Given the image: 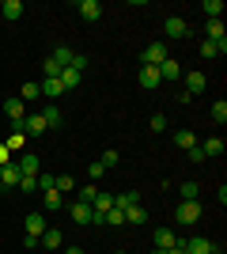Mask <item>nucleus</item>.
Here are the masks:
<instances>
[{
  "instance_id": "39448f33",
  "label": "nucleus",
  "mask_w": 227,
  "mask_h": 254,
  "mask_svg": "<svg viewBox=\"0 0 227 254\" xmlns=\"http://www.w3.org/2000/svg\"><path fill=\"white\" fill-rule=\"evenodd\" d=\"M182 76H185V95H189V99L201 95V91L208 87V76L205 72H182Z\"/></svg>"
},
{
  "instance_id": "72a5a7b5",
  "label": "nucleus",
  "mask_w": 227,
  "mask_h": 254,
  "mask_svg": "<svg viewBox=\"0 0 227 254\" xmlns=\"http://www.w3.org/2000/svg\"><path fill=\"white\" fill-rule=\"evenodd\" d=\"M197 193H201L197 182H182V201H197Z\"/></svg>"
},
{
  "instance_id": "37998d69",
  "label": "nucleus",
  "mask_w": 227,
  "mask_h": 254,
  "mask_svg": "<svg viewBox=\"0 0 227 254\" xmlns=\"http://www.w3.org/2000/svg\"><path fill=\"white\" fill-rule=\"evenodd\" d=\"M189 159H193V163H205V152H201V144H197V148H189Z\"/></svg>"
},
{
  "instance_id": "dca6fc26",
  "label": "nucleus",
  "mask_w": 227,
  "mask_h": 254,
  "mask_svg": "<svg viewBox=\"0 0 227 254\" xmlns=\"http://www.w3.org/2000/svg\"><path fill=\"white\" fill-rule=\"evenodd\" d=\"M57 80H61V87H65V91H76V87L84 84V72H76V68H61V76H57Z\"/></svg>"
},
{
  "instance_id": "b1692460",
  "label": "nucleus",
  "mask_w": 227,
  "mask_h": 254,
  "mask_svg": "<svg viewBox=\"0 0 227 254\" xmlns=\"http://www.w3.org/2000/svg\"><path fill=\"white\" fill-rule=\"evenodd\" d=\"M19 99H23V103H34V99H42V87H38V80H27V84L19 87Z\"/></svg>"
},
{
  "instance_id": "c03bdc74",
  "label": "nucleus",
  "mask_w": 227,
  "mask_h": 254,
  "mask_svg": "<svg viewBox=\"0 0 227 254\" xmlns=\"http://www.w3.org/2000/svg\"><path fill=\"white\" fill-rule=\"evenodd\" d=\"M167 254H185V239H174V247H171Z\"/></svg>"
},
{
  "instance_id": "f8f14e48",
  "label": "nucleus",
  "mask_w": 227,
  "mask_h": 254,
  "mask_svg": "<svg viewBox=\"0 0 227 254\" xmlns=\"http://www.w3.org/2000/svg\"><path fill=\"white\" fill-rule=\"evenodd\" d=\"M4 114H8L11 126H19L23 118H27V103H23V99H8V103H4Z\"/></svg>"
},
{
  "instance_id": "09e8293b",
  "label": "nucleus",
  "mask_w": 227,
  "mask_h": 254,
  "mask_svg": "<svg viewBox=\"0 0 227 254\" xmlns=\"http://www.w3.org/2000/svg\"><path fill=\"white\" fill-rule=\"evenodd\" d=\"M114 254H129V251H114Z\"/></svg>"
},
{
  "instance_id": "79ce46f5",
  "label": "nucleus",
  "mask_w": 227,
  "mask_h": 254,
  "mask_svg": "<svg viewBox=\"0 0 227 254\" xmlns=\"http://www.w3.org/2000/svg\"><path fill=\"white\" fill-rule=\"evenodd\" d=\"M87 175H91V179H102V175H106V167H102V163H91V167H87Z\"/></svg>"
},
{
  "instance_id": "423d86ee",
  "label": "nucleus",
  "mask_w": 227,
  "mask_h": 254,
  "mask_svg": "<svg viewBox=\"0 0 227 254\" xmlns=\"http://www.w3.org/2000/svg\"><path fill=\"white\" fill-rule=\"evenodd\" d=\"M15 167H19V175H27V179H34V175H42V163H38V156H34V152H23Z\"/></svg>"
},
{
  "instance_id": "f03ea898",
  "label": "nucleus",
  "mask_w": 227,
  "mask_h": 254,
  "mask_svg": "<svg viewBox=\"0 0 227 254\" xmlns=\"http://www.w3.org/2000/svg\"><path fill=\"white\" fill-rule=\"evenodd\" d=\"M167 57H171V53H167V42H148V46H144V53H140V61L151 64V68H159Z\"/></svg>"
},
{
  "instance_id": "20e7f679",
  "label": "nucleus",
  "mask_w": 227,
  "mask_h": 254,
  "mask_svg": "<svg viewBox=\"0 0 227 254\" xmlns=\"http://www.w3.org/2000/svg\"><path fill=\"white\" fill-rule=\"evenodd\" d=\"M76 11H80V19H84V23H98V19H102V4H98V0H80Z\"/></svg>"
},
{
  "instance_id": "8fccbe9b",
  "label": "nucleus",
  "mask_w": 227,
  "mask_h": 254,
  "mask_svg": "<svg viewBox=\"0 0 227 254\" xmlns=\"http://www.w3.org/2000/svg\"><path fill=\"white\" fill-rule=\"evenodd\" d=\"M212 254H224V251H220V247H216V251H212Z\"/></svg>"
},
{
  "instance_id": "c85d7f7f",
  "label": "nucleus",
  "mask_w": 227,
  "mask_h": 254,
  "mask_svg": "<svg viewBox=\"0 0 227 254\" xmlns=\"http://www.w3.org/2000/svg\"><path fill=\"white\" fill-rule=\"evenodd\" d=\"M95 197H98V186H91V182L76 190V201H84V205H91V201H95Z\"/></svg>"
},
{
  "instance_id": "412c9836",
  "label": "nucleus",
  "mask_w": 227,
  "mask_h": 254,
  "mask_svg": "<svg viewBox=\"0 0 227 254\" xmlns=\"http://www.w3.org/2000/svg\"><path fill=\"white\" fill-rule=\"evenodd\" d=\"M224 137H208L205 144H201V152H205V159H212V156H224Z\"/></svg>"
},
{
  "instance_id": "f3484780",
  "label": "nucleus",
  "mask_w": 227,
  "mask_h": 254,
  "mask_svg": "<svg viewBox=\"0 0 227 254\" xmlns=\"http://www.w3.org/2000/svg\"><path fill=\"white\" fill-rule=\"evenodd\" d=\"M159 80H182V64L174 61V57H167L159 64Z\"/></svg>"
},
{
  "instance_id": "58836bf2",
  "label": "nucleus",
  "mask_w": 227,
  "mask_h": 254,
  "mask_svg": "<svg viewBox=\"0 0 227 254\" xmlns=\"http://www.w3.org/2000/svg\"><path fill=\"white\" fill-rule=\"evenodd\" d=\"M19 190H23V193H34V190H38V175H34V179H27V175H23V179H19Z\"/></svg>"
},
{
  "instance_id": "a18cd8bd",
  "label": "nucleus",
  "mask_w": 227,
  "mask_h": 254,
  "mask_svg": "<svg viewBox=\"0 0 227 254\" xmlns=\"http://www.w3.org/2000/svg\"><path fill=\"white\" fill-rule=\"evenodd\" d=\"M8 156H11V152L4 148V144H0V167H4V163H8Z\"/></svg>"
},
{
  "instance_id": "7c9ffc66",
  "label": "nucleus",
  "mask_w": 227,
  "mask_h": 254,
  "mask_svg": "<svg viewBox=\"0 0 227 254\" xmlns=\"http://www.w3.org/2000/svg\"><path fill=\"white\" fill-rule=\"evenodd\" d=\"M91 209H95V212H110V209H114V193H98L95 201H91Z\"/></svg>"
},
{
  "instance_id": "4c0bfd02",
  "label": "nucleus",
  "mask_w": 227,
  "mask_h": 254,
  "mask_svg": "<svg viewBox=\"0 0 227 254\" xmlns=\"http://www.w3.org/2000/svg\"><path fill=\"white\" fill-rule=\"evenodd\" d=\"M23 144H27V137H23V133H11V137H8V144H4V148H8V152H19Z\"/></svg>"
},
{
  "instance_id": "f704fd0d",
  "label": "nucleus",
  "mask_w": 227,
  "mask_h": 254,
  "mask_svg": "<svg viewBox=\"0 0 227 254\" xmlns=\"http://www.w3.org/2000/svg\"><path fill=\"white\" fill-rule=\"evenodd\" d=\"M45 76H61V64H57L53 57H45V61H42V80H45Z\"/></svg>"
},
{
  "instance_id": "bb28decb",
  "label": "nucleus",
  "mask_w": 227,
  "mask_h": 254,
  "mask_svg": "<svg viewBox=\"0 0 227 254\" xmlns=\"http://www.w3.org/2000/svg\"><path fill=\"white\" fill-rule=\"evenodd\" d=\"M49 57H53V61L61 64V68H68V64H72V57H76V53L68 50V46H53V53H49Z\"/></svg>"
},
{
  "instance_id": "473e14b6",
  "label": "nucleus",
  "mask_w": 227,
  "mask_h": 254,
  "mask_svg": "<svg viewBox=\"0 0 227 254\" xmlns=\"http://www.w3.org/2000/svg\"><path fill=\"white\" fill-rule=\"evenodd\" d=\"M212 122H220V126L227 122V103H224V99H216V103H212Z\"/></svg>"
},
{
  "instance_id": "2eb2a0df",
  "label": "nucleus",
  "mask_w": 227,
  "mask_h": 254,
  "mask_svg": "<svg viewBox=\"0 0 227 254\" xmlns=\"http://www.w3.org/2000/svg\"><path fill=\"white\" fill-rule=\"evenodd\" d=\"M23 228H27V235H34V239H38V235H42L45 228H49V224H45V216H42V212H31V216L23 220Z\"/></svg>"
},
{
  "instance_id": "6e6552de",
  "label": "nucleus",
  "mask_w": 227,
  "mask_h": 254,
  "mask_svg": "<svg viewBox=\"0 0 227 254\" xmlns=\"http://www.w3.org/2000/svg\"><path fill=\"white\" fill-rule=\"evenodd\" d=\"M136 80H140V87H144V91H155V87L163 84V80H159V68H151V64H140Z\"/></svg>"
},
{
  "instance_id": "ddd939ff",
  "label": "nucleus",
  "mask_w": 227,
  "mask_h": 254,
  "mask_svg": "<svg viewBox=\"0 0 227 254\" xmlns=\"http://www.w3.org/2000/svg\"><path fill=\"white\" fill-rule=\"evenodd\" d=\"M42 118H45V129H61V126H65V114H61V106H57V103H45Z\"/></svg>"
},
{
  "instance_id": "0eeeda50",
  "label": "nucleus",
  "mask_w": 227,
  "mask_h": 254,
  "mask_svg": "<svg viewBox=\"0 0 227 254\" xmlns=\"http://www.w3.org/2000/svg\"><path fill=\"white\" fill-rule=\"evenodd\" d=\"M212 251H216V243L205 239V235H189L185 239V254H212Z\"/></svg>"
},
{
  "instance_id": "2f4dec72",
  "label": "nucleus",
  "mask_w": 227,
  "mask_h": 254,
  "mask_svg": "<svg viewBox=\"0 0 227 254\" xmlns=\"http://www.w3.org/2000/svg\"><path fill=\"white\" fill-rule=\"evenodd\" d=\"M57 193H76V179L72 175H57Z\"/></svg>"
},
{
  "instance_id": "cd10ccee",
  "label": "nucleus",
  "mask_w": 227,
  "mask_h": 254,
  "mask_svg": "<svg viewBox=\"0 0 227 254\" xmlns=\"http://www.w3.org/2000/svg\"><path fill=\"white\" fill-rule=\"evenodd\" d=\"M125 224H148V212H144V205H129V209H125Z\"/></svg>"
},
{
  "instance_id": "5701e85b",
  "label": "nucleus",
  "mask_w": 227,
  "mask_h": 254,
  "mask_svg": "<svg viewBox=\"0 0 227 254\" xmlns=\"http://www.w3.org/2000/svg\"><path fill=\"white\" fill-rule=\"evenodd\" d=\"M205 34H208V42H224V38H227V34H224V19H208Z\"/></svg>"
},
{
  "instance_id": "a878e982",
  "label": "nucleus",
  "mask_w": 227,
  "mask_h": 254,
  "mask_svg": "<svg viewBox=\"0 0 227 254\" xmlns=\"http://www.w3.org/2000/svg\"><path fill=\"white\" fill-rule=\"evenodd\" d=\"M174 144H178V148H197V133H189V129H178V133H174Z\"/></svg>"
},
{
  "instance_id": "4468645a",
  "label": "nucleus",
  "mask_w": 227,
  "mask_h": 254,
  "mask_svg": "<svg viewBox=\"0 0 227 254\" xmlns=\"http://www.w3.org/2000/svg\"><path fill=\"white\" fill-rule=\"evenodd\" d=\"M23 0H4V4H0V15H4V19L8 23H15V19H23Z\"/></svg>"
},
{
  "instance_id": "6ab92c4d",
  "label": "nucleus",
  "mask_w": 227,
  "mask_h": 254,
  "mask_svg": "<svg viewBox=\"0 0 227 254\" xmlns=\"http://www.w3.org/2000/svg\"><path fill=\"white\" fill-rule=\"evenodd\" d=\"M72 220L76 224H91V216H95V209H91V205H84V201H72Z\"/></svg>"
},
{
  "instance_id": "c756f323",
  "label": "nucleus",
  "mask_w": 227,
  "mask_h": 254,
  "mask_svg": "<svg viewBox=\"0 0 227 254\" xmlns=\"http://www.w3.org/2000/svg\"><path fill=\"white\" fill-rule=\"evenodd\" d=\"M201 11H205V19H220V15H224V4H220V0H205Z\"/></svg>"
},
{
  "instance_id": "de8ad7c7",
  "label": "nucleus",
  "mask_w": 227,
  "mask_h": 254,
  "mask_svg": "<svg viewBox=\"0 0 227 254\" xmlns=\"http://www.w3.org/2000/svg\"><path fill=\"white\" fill-rule=\"evenodd\" d=\"M151 254H167V251H151Z\"/></svg>"
},
{
  "instance_id": "4be33fe9",
  "label": "nucleus",
  "mask_w": 227,
  "mask_h": 254,
  "mask_svg": "<svg viewBox=\"0 0 227 254\" xmlns=\"http://www.w3.org/2000/svg\"><path fill=\"white\" fill-rule=\"evenodd\" d=\"M129 205H140V193H136V190H129V193H114V209L125 212Z\"/></svg>"
},
{
  "instance_id": "a211bd4d",
  "label": "nucleus",
  "mask_w": 227,
  "mask_h": 254,
  "mask_svg": "<svg viewBox=\"0 0 227 254\" xmlns=\"http://www.w3.org/2000/svg\"><path fill=\"white\" fill-rule=\"evenodd\" d=\"M38 87H42V95H45V99H61V95H65V87H61V80H57V76H45Z\"/></svg>"
},
{
  "instance_id": "49530a36",
  "label": "nucleus",
  "mask_w": 227,
  "mask_h": 254,
  "mask_svg": "<svg viewBox=\"0 0 227 254\" xmlns=\"http://www.w3.org/2000/svg\"><path fill=\"white\" fill-rule=\"evenodd\" d=\"M61 254H84V247H65Z\"/></svg>"
},
{
  "instance_id": "9b49d317",
  "label": "nucleus",
  "mask_w": 227,
  "mask_h": 254,
  "mask_svg": "<svg viewBox=\"0 0 227 254\" xmlns=\"http://www.w3.org/2000/svg\"><path fill=\"white\" fill-rule=\"evenodd\" d=\"M38 243H42L45 251H61V247H65V235H61V228H45V232L38 235Z\"/></svg>"
},
{
  "instance_id": "393cba45",
  "label": "nucleus",
  "mask_w": 227,
  "mask_h": 254,
  "mask_svg": "<svg viewBox=\"0 0 227 254\" xmlns=\"http://www.w3.org/2000/svg\"><path fill=\"white\" fill-rule=\"evenodd\" d=\"M42 205H45L49 212L65 209V193H57V190H45V193H42Z\"/></svg>"
},
{
  "instance_id": "aec40b11",
  "label": "nucleus",
  "mask_w": 227,
  "mask_h": 254,
  "mask_svg": "<svg viewBox=\"0 0 227 254\" xmlns=\"http://www.w3.org/2000/svg\"><path fill=\"white\" fill-rule=\"evenodd\" d=\"M174 239H178V235H174L171 228H155V251H171Z\"/></svg>"
},
{
  "instance_id": "e433bc0d",
  "label": "nucleus",
  "mask_w": 227,
  "mask_h": 254,
  "mask_svg": "<svg viewBox=\"0 0 227 254\" xmlns=\"http://www.w3.org/2000/svg\"><path fill=\"white\" fill-rule=\"evenodd\" d=\"M118 159H121V156H118V148H106V152H102V159H98V163H102V167L110 171V167H114V163H118Z\"/></svg>"
},
{
  "instance_id": "c9c22d12",
  "label": "nucleus",
  "mask_w": 227,
  "mask_h": 254,
  "mask_svg": "<svg viewBox=\"0 0 227 254\" xmlns=\"http://www.w3.org/2000/svg\"><path fill=\"white\" fill-rule=\"evenodd\" d=\"M38 190H57V175H38Z\"/></svg>"
},
{
  "instance_id": "a19ab883",
  "label": "nucleus",
  "mask_w": 227,
  "mask_h": 254,
  "mask_svg": "<svg viewBox=\"0 0 227 254\" xmlns=\"http://www.w3.org/2000/svg\"><path fill=\"white\" fill-rule=\"evenodd\" d=\"M148 126L155 129V133H163V129H167V118H163V114H151V122H148Z\"/></svg>"
},
{
  "instance_id": "ea45409f",
  "label": "nucleus",
  "mask_w": 227,
  "mask_h": 254,
  "mask_svg": "<svg viewBox=\"0 0 227 254\" xmlns=\"http://www.w3.org/2000/svg\"><path fill=\"white\" fill-rule=\"evenodd\" d=\"M106 224H114V228H121V224H125V212H121V209H110V212H106Z\"/></svg>"
},
{
  "instance_id": "7ed1b4c3",
  "label": "nucleus",
  "mask_w": 227,
  "mask_h": 254,
  "mask_svg": "<svg viewBox=\"0 0 227 254\" xmlns=\"http://www.w3.org/2000/svg\"><path fill=\"white\" fill-rule=\"evenodd\" d=\"M174 220L178 224H197L201 220V201H182L174 209Z\"/></svg>"
},
{
  "instance_id": "1a4fd4ad",
  "label": "nucleus",
  "mask_w": 227,
  "mask_h": 254,
  "mask_svg": "<svg viewBox=\"0 0 227 254\" xmlns=\"http://www.w3.org/2000/svg\"><path fill=\"white\" fill-rule=\"evenodd\" d=\"M19 179H23V175H19V167H15V163L8 159V163L0 167V186H4V190H15V186H19Z\"/></svg>"
},
{
  "instance_id": "f257e3e1",
  "label": "nucleus",
  "mask_w": 227,
  "mask_h": 254,
  "mask_svg": "<svg viewBox=\"0 0 227 254\" xmlns=\"http://www.w3.org/2000/svg\"><path fill=\"white\" fill-rule=\"evenodd\" d=\"M163 34H167L171 42H182V38H189V23H185L182 15H167V23H163Z\"/></svg>"
},
{
  "instance_id": "9d476101",
  "label": "nucleus",
  "mask_w": 227,
  "mask_h": 254,
  "mask_svg": "<svg viewBox=\"0 0 227 254\" xmlns=\"http://www.w3.org/2000/svg\"><path fill=\"white\" fill-rule=\"evenodd\" d=\"M45 133V118L42 114H27L23 118V137H42Z\"/></svg>"
}]
</instances>
